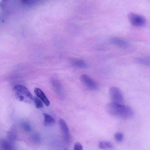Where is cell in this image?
Listing matches in <instances>:
<instances>
[{
  "instance_id": "9",
  "label": "cell",
  "mask_w": 150,
  "mask_h": 150,
  "mask_svg": "<svg viewBox=\"0 0 150 150\" xmlns=\"http://www.w3.org/2000/svg\"><path fill=\"white\" fill-rule=\"evenodd\" d=\"M35 93L41 101L47 106H49L50 104V101L43 92L40 88H36L34 90Z\"/></svg>"
},
{
  "instance_id": "18",
  "label": "cell",
  "mask_w": 150,
  "mask_h": 150,
  "mask_svg": "<svg viewBox=\"0 0 150 150\" xmlns=\"http://www.w3.org/2000/svg\"><path fill=\"white\" fill-rule=\"evenodd\" d=\"M21 126L22 129L27 132H30L32 130L30 126L27 122H22L21 123Z\"/></svg>"
},
{
  "instance_id": "19",
  "label": "cell",
  "mask_w": 150,
  "mask_h": 150,
  "mask_svg": "<svg viewBox=\"0 0 150 150\" xmlns=\"http://www.w3.org/2000/svg\"><path fill=\"white\" fill-rule=\"evenodd\" d=\"M115 140L118 142H122L124 138V136L122 133L118 132L116 133L114 135Z\"/></svg>"
},
{
  "instance_id": "6",
  "label": "cell",
  "mask_w": 150,
  "mask_h": 150,
  "mask_svg": "<svg viewBox=\"0 0 150 150\" xmlns=\"http://www.w3.org/2000/svg\"><path fill=\"white\" fill-rule=\"evenodd\" d=\"M59 123L62 132L64 140L66 143L69 144L71 141V137L68 126L65 121L62 119H59Z\"/></svg>"
},
{
  "instance_id": "3",
  "label": "cell",
  "mask_w": 150,
  "mask_h": 150,
  "mask_svg": "<svg viewBox=\"0 0 150 150\" xmlns=\"http://www.w3.org/2000/svg\"><path fill=\"white\" fill-rule=\"evenodd\" d=\"M128 18L131 24L133 26L142 27L146 24V21L143 16L134 13H130L128 14Z\"/></svg>"
},
{
  "instance_id": "21",
  "label": "cell",
  "mask_w": 150,
  "mask_h": 150,
  "mask_svg": "<svg viewBox=\"0 0 150 150\" xmlns=\"http://www.w3.org/2000/svg\"><path fill=\"white\" fill-rule=\"evenodd\" d=\"M64 150H68V149H64Z\"/></svg>"
},
{
  "instance_id": "12",
  "label": "cell",
  "mask_w": 150,
  "mask_h": 150,
  "mask_svg": "<svg viewBox=\"0 0 150 150\" xmlns=\"http://www.w3.org/2000/svg\"><path fill=\"white\" fill-rule=\"evenodd\" d=\"M0 149L1 150H13L11 142L4 139L0 141Z\"/></svg>"
},
{
  "instance_id": "13",
  "label": "cell",
  "mask_w": 150,
  "mask_h": 150,
  "mask_svg": "<svg viewBox=\"0 0 150 150\" xmlns=\"http://www.w3.org/2000/svg\"><path fill=\"white\" fill-rule=\"evenodd\" d=\"M43 115L44 118L43 124L45 126H50L54 123L55 120L51 116L45 113H43Z\"/></svg>"
},
{
  "instance_id": "16",
  "label": "cell",
  "mask_w": 150,
  "mask_h": 150,
  "mask_svg": "<svg viewBox=\"0 0 150 150\" xmlns=\"http://www.w3.org/2000/svg\"><path fill=\"white\" fill-rule=\"evenodd\" d=\"M30 140L35 144H39L41 142V138L39 135L35 133L31 135L30 137Z\"/></svg>"
},
{
  "instance_id": "20",
  "label": "cell",
  "mask_w": 150,
  "mask_h": 150,
  "mask_svg": "<svg viewBox=\"0 0 150 150\" xmlns=\"http://www.w3.org/2000/svg\"><path fill=\"white\" fill-rule=\"evenodd\" d=\"M74 150H83V146L80 143H76L74 146Z\"/></svg>"
},
{
  "instance_id": "2",
  "label": "cell",
  "mask_w": 150,
  "mask_h": 150,
  "mask_svg": "<svg viewBox=\"0 0 150 150\" xmlns=\"http://www.w3.org/2000/svg\"><path fill=\"white\" fill-rule=\"evenodd\" d=\"M13 90L15 97L21 101L30 103L33 99L30 92L23 86L16 85L13 87Z\"/></svg>"
},
{
  "instance_id": "8",
  "label": "cell",
  "mask_w": 150,
  "mask_h": 150,
  "mask_svg": "<svg viewBox=\"0 0 150 150\" xmlns=\"http://www.w3.org/2000/svg\"><path fill=\"white\" fill-rule=\"evenodd\" d=\"M110 41L115 45L123 48H127L130 45V42L127 40L118 37L111 38Z\"/></svg>"
},
{
  "instance_id": "5",
  "label": "cell",
  "mask_w": 150,
  "mask_h": 150,
  "mask_svg": "<svg viewBox=\"0 0 150 150\" xmlns=\"http://www.w3.org/2000/svg\"><path fill=\"white\" fill-rule=\"evenodd\" d=\"M80 79L82 82L89 89L92 90L98 89V86L97 83L87 75L82 74Z\"/></svg>"
},
{
  "instance_id": "14",
  "label": "cell",
  "mask_w": 150,
  "mask_h": 150,
  "mask_svg": "<svg viewBox=\"0 0 150 150\" xmlns=\"http://www.w3.org/2000/svg\"><path fill=\"white\" fill-rule=\"evenodd\" d=\"M16 131L13 127L9 130L8 133V139L11 142H13L16 140L17 137Z\"/></svg>"
},
{
  "instance_id": "17",
  "label": "cell",
  "mask_w": 150,
  "mask_h": 150,
  "mask_svg": "<svg viewBox=\"0 0 150 150\" xmlns=\"http://www.w3.org/2000/svg\"><path fill=\"white\" fill-rule=\"evenodd\" d=\"M34 100L37 108H40L43 107V103L39 98L37 97H35L34 98Z\"/></svg>"
},
{
  "instance_id": "1",
  "label": "cell",
  "mask_w": 150,
  "mask_h": 150,
  "mask_svg": "<svg viewBox=\"0 0 150 150\" xmlns=\"http://www.w3.org/2000/svg\"><path fill=\"white\" fill-rule=\"evenodd\" d=\"M105 108L106 112L110 115L122 119L131 117L134 113L133 110L129 107L112 102L108 103Z\"/></svg>"
},
{
  "instance_id": "7",
  "label": "cell",
  "mask_w": 150,
  "mask_h": 150,
  "mask_svg": "<svg viewBox=\"0 0 150 150\" xmlns=\"http://www.w3.org/2000/svg\"><path fill=\"white\" fill-rule=\"evenodd\" d=\"M50 82L57 95L60 98H64V91L62 85L59 81L55 79L52 78L50 80Z\"/></svg>"
},
{
  "instance_id": "4",
  "label": "cell",
  "mask_w": 150,
  "mask_h": 150,
  "mask_svg": "<svg viewBox=\"0 0 150 150\" xmlns=\"http://www.w3.org/2000/svg\"><path fill=\"white\" fill-rule=\"evenodd\" d=\"M109 93L112 102L123 104V97L121 91L118 88L114 86L111 87L109 90Z\"/></svg>"
},
{
  "instance_id": "11",
  "label": "cell",
  "mask_w": 150,
  "mask_h": 150,
  "mask_svg": "<svg viewBox=\"0 0 150 150\" xmlns=\"http://www.w3.org/2000/svg\"><path fill=\"white\" fill-rule=\"evenodd\" d=\"M135 61L139 64L148 66H150V59L149 56L138 57L136 58Z\"/></svg>"
},
{
  "instance_id": "15",
  "label": "cell",
  "mask_w": 150,
  "mask_h": 150,
  "mask_svg": "<svg viewBox=\"0 0 150 150\" xmlns=\"http://www.w3.org/2000/svg\"><path fill=\"white\" fill-rule=\"evenodd\" d=\"M98 146L102 149H110L113 147V145L109 142L101 141L99 142Z\"/></svg>"
},
{
  "instance_id": "10",
  "label": "cell",
  "mask_w": 150,
  "mask_h": 150,
  "mask_svg": "<svg viewBox=\"0 0 150 150\" xmlns=\"http://www.w3.org/2000/svg\"><path fill=\"white\" fill-rule=\"evenodd\" d=\"M71 63L73 66L82 69L88 67L87 64L83 60L77 59H73L71 61Z\"/></svg>"
}]
</instances>
